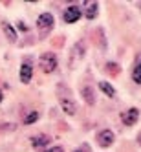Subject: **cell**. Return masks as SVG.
Returning a JSON list of instances; mask_svg holds the SVG:
<instances>
[{"label": "cell", "mask_w": 141, "mask_h": 152, "mask_svg": "<svg viewBox=\"0 0 141 152\" xmlns=\"http://www.w3.org/2000/svg\"><path fill=\"white\" fill-rule=\"evenodd\" d=\"M59 103H61V108L64 114L68 115H75V112H77V104H75L73 97L68 94V88L66 86H59Z\"/></svg>", "instance_id": "1"}, {"label": "cell", "mask_w": 141, "mask_h": 152, "mask_svg": "<svg viewBox=\"0 0 141 152\" xmlns=\"http://www.w3.org/2000/svg\"><path fill=\"white\" fill-rule=\"evenodd\" d=\"M53 24H55V18H53L51 13H42V15H39V18H37V28L40 31V37L42 39H44L50 31L53 29Z\"/></svg>", "instance_id": "2"}, {"label": "cell", "mask_w": 141, "mask_h": 152, "mask_svg": "<svg viewBox=\"0 0 141 152\" xmlns=\"http://www.w3.org/2000/svg\"><path fill=\"white\" fill-rule=\"evenodd\" d=\"M39 64H40V70L44 72V73L55 72V68H57V55H55V53H51V51L42 53L40 59H39Z\"/></svg>", "instance_id": "3"}, {"label": "cell", "mask_w": 141, "mask_h": 152, "mask_svg": "<svg viewBox=\"0 0 141 152\" xmlns=\"http://www.w3.org/2000/svg\"><path fill=\"white\" fill-rule=\"evenodd\" d=\"M84 53H86L84 42H83V40L75 42V46H73V50H72V53H70V66H72V68H73L75 64H77V62L84 57Z\"/></svg>", "instance_id": "4"}, {"label": "cell", "mask_w": 141, "mask_h": 152, "mask_svg": "<svg viewBox=\"0 0 141 152\" xmlns=\"http://www.w3.org/2000/svg\"><path fill=\"white\" fill-rule=\"evenodd\" d=\"M81 15H83V11H81V7H79V6H70V7L64 9V13H62L64 22H68V24L77 22V20L81 18Z\"/></svg>", "instance_id": "5"}, {"label": "cell", "mask_w": 141, "mask_h": 152, "mask_svg": "<svg viewBox=\"0 0 141 152\" xmlns=\"http://www.w3.org/2000/svg\"><path fill=\"white\" fill-rule=\"evenodd\" d=\"M114 139H115L114 132H112V130H108V128L101 130V132L97 134V143H99V147H103V148H108L114 143Z\"/></svg>", "instance_id": "6"}, {"label": "cell", "mask_w": 141, "mask_h": 152, "mask_svg": "<svg viewBox=\"0 0 141 152\" xmlns=\"http://www.w3.org/2000/svg\"><path fill=\"white\" fill-rule=\"evenodd\" d=\"M137 117H139V110L137 108H128V110H125L121 114V121L126 125V126H132L136 121H137Z\"/></svg>", "instance_id": "7"}, {"label": "cell", "mask_w": 141, "mask_h": 152, "mask_svg": "<svg viewBox=\"0 0 141 152\" xmlns=\"http://www.w3.org/2000/svg\"><path fill=\"white\" fill-rule=\"evenodd\" d=\"M33 77V66H31V62H24L22 66H20V81L24 84H28Z\"/></svg>", "instance_id": "8"}, {"label": "cell", "mask_w": 141, "mask_h": 152, "mask_svg": "<svg viewBox=\"0 0 141 152\" xmlns=\"http://www.w3.org/2000/svg\"><path fill=\"white\" fill-rule=\"evenodd\" d=\"M31 141V145H33L35 148H46L48 145H50V136H46V134H39V136H33L29 139Z\"/></svg>", "instance_id": "9"}, {"label": "cell", "mask_w": 141, "mask_h": 152, "mask_svg": "<svg viewBox=\"0 0 141 152\" xmlns=\"http://www.w3.org/2000/svg\"><path fill=\"white\" fill-rule=\"evenodd\" d=\"M2 29H4V33H6V37H7L9 42H17V40H18L17 29H15L11 24H9V22H2Z\"/></svg>", "instance_id": "10"}, {"label": "cell", "mask_w": 141, "mask_h": 152, "mask_svg": "<svg viewBox=\"0 0 141 152\" xmlns=\"http://www.w3.org/2000/svg\"><path fill=\"white\" fill-rule=\"evenodd\" d=\"M81 94H83V99L88 103L90 106L95 104V94H94V88H92V86H84Z\"/></svg>", "instance_id": "11"}, {"label": "cell", "mask_w": 141, "mask_h": 152, "mask_svg": "<svg viewBox=\"0 0 141 152\" xmlns=\"http://www.w3.org/2000/svg\"><path fill=\"white\" fill-rule=\"evenodd\" d=\"M86 4V18H95L97 17V11H99V4H97V2H84Z\"/></svg>", "instance_id": "12"}, {"label": "cell", "mask_w": 141, "mask_h": 152, "mask_svg": "<svg viewBox=\"0 0 141 152\" xmlns=\"http://www.w3.org/2000/svg\"><path fill=\"white\" fill-rule=\"evenodd\" d=\"M99 90H101L106 97H114V95H115V88H114L110 83H106V81H101V83H99Z\"/></svg>", "instance_id": "13"}, {"label": "cell", "mask_w": 141, "mask_h": 152, "mask_svg": "<svg viewBox=\"0 0 141 152\" xmlns=\"http://www.w3.org/2000/svg\"><path fill=\"white\" fill-rule=\"evenodd\" d=\"M40 117V114L37 112V110H33V112H29L26 117H24V125H33L35 121H37V119Z\"/></svg>", "instance_id": "14"}, {"label": "cell", "mask_w": 141, "mask_h": 152, "mask_svg": "<svg viewBox=\"0 0 141 152\" xmlns=\"http://www.w3.org/2000/svg\"><path fill=\"white\" fill-rule=\"evenodd\" d=\"M106 72L112 73V75H117V73H119V66H117L115 62H108V64H106Z\"/></svg>", "instance_id": "15"}, {"label": "cell", "mask_w": 141, "mask_h": 152, "mask_svg": "<svg viewBox=\"0 0 141 152\" xmlns=\"http://www.w3.org/2000/svg\"><path fill=\"white\" fill-rule=\"evenodd\" d=\"M132 79H134V83L141 84V66H136V68H134V72H132Z\"/></svg>", "instance_id": "16"}, {"label": "cell", "mask_w": 141, "mask_h": 152, "mask_svg": "<svg viewBox=\"0 0 141 152\" xmlns=\"http://www.w3.org/2000/svg\"><path fill=\"white\" fill-rule=\"evenodd\" d=\"M44 152H64V150H62V147H51V148H48Z\"/></svg>", "instance_id": "17"}, {"label": "cell", "mask_w": 141, "mask_h": 152, "mask_svg": "<svg viewBox=\"0 0 141 152\" xmlns=\"http://www.w3.org/2000/svg\"><path fill=\"white\" fill-rule=\"evenodd\" d=\"M73 152H90V148L84 145V147H81V148H77V150H73Z\"/></svg>", "instance_id": "18"}, {"label": "cell", "mask_w": 141, "mask_h": 152, "mask_svg": "<svg viewBox=\"0 0 141 152\" xmlns=\"http://www.w3.org/2000/svg\"><path fill=\"white\" fill-rule=\"evenodd\" d=\"M136 62H137V66H141V53H139V55L136 57Z\"/></svg>", "instance_id": "19"}, {"label": "cell", "mask_w": 141, "mask_h": 152, "mask_svg": "<svg viewBox=\"0 0 141 152\" xmlns=\"http://www.w3.org/2000/svg\"><path fill=\"white\" fill-rule=\"evenodd\" d=\"M4 101V94H2V90H0V103Z\"/></svg>", "instance_id": "20"}, {"label": "cell", "mask_w": 141, "mask_h": 152, "mask_svg": "<svg viewBox=\"0 0 141 152\" xmlns=\"http://www.w3.org/2000/svg\"><path fill=\"white\" fill-rule=\"evenodd\" d=\"M137 141H139V145H141V134H139V137H137Z\"/></svg>", "instance_id": "21"}]
</instances>
